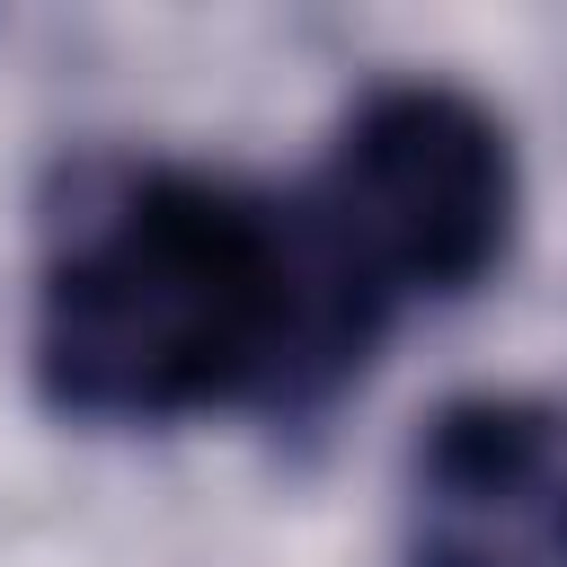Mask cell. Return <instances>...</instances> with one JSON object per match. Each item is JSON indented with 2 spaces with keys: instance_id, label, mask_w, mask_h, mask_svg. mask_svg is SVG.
I'll use <instances>...</instances> for the list:
<instances>
[{
  "instance_id": "3",
  "label": "cell",
  "mask_w": 567,
  "mask_h": 567,
  "mask_svg": "<svg viewBox=\"0 0 567 567\" xmlns=\"http://www.w3.org/2000/svg\"><path fill=\"white\" fill-rule=\"evenodd\" d=\"M399 567H567V399L452 390L399 461Z\"/></svg>"
},
{
  "instance_id": "1",
  "label": "cell",
  "mask_w": 567,
  "mask_h": 567,
  "mask_svg": "<svg viewBox=\"0 0 567 567\" xmlns=\"http://www.w3.org/2000/svg\"><path fill=\"white\" fill-rule=\"evenodd\" d=\"M381 337L310 239L301 195L124 151L62 168L44 195L27 390L62 425L168 434L239 408L301 416Z\"/></svg>"
},
{
  "instance_id": "2",
  "label": "cell",
  "mask_w": 567,
  "mask_h": 567,
  "mask_svg": "<svg viewBox=\"0 0 567 567\" xmlns=\"http://www.w3.org/2000/svg\"><path fill=\"white\" fill-rule=\"evenodd\" d=\"M301 221L381 328L416 301H470L523 230L514 133L461 80H372L337 115Z\"/></svg>"
}]
</instances>
